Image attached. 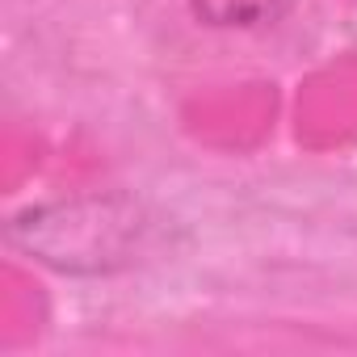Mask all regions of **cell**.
<instances>
[{
	"label": "cell",
	"mask_w": 357,
	"mask_h": 357,
	"mask_svg": "<svg viewBox=\"0 0 357 357\" xmlns=\"http://www.w3.org/2000/svg\"><path fill=\"white\" fill-rule=\"evenodd\" d=\"M143 211L126 198H84L38 206L9 223V240L63 273H109L130 261L143 236Z\"/></svg>",
	"instance_id": "1"
},
{
	"label": "cell",
	"mask_w": 357,
	"mask_h": 357,
	"mask_svg": "<svg viewBox=\"0 0 357 357\" xmlns=\"http://www.w3.org/2000/svg\"><path fill=\"white\" fill-rule=\"evenodd\" d=\"M286 0H194V13L206 26H261L282 13Z\"/></svg>",
	"instance_id": "2"
}]
</instances>
